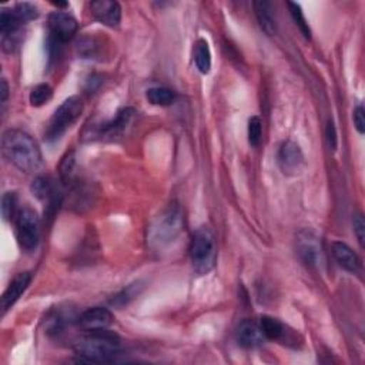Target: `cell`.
<instances>
[{"label": "cell", "instance_id": "18", "mask_svg": "<svg viewBox=\"0 0 365 365\" xmlns=\"http://www.w3.org/2000/svg\"><path fill=\"white\" fill-rule=\"evenodd\" d=\"M253 6H254V12H256L257 20H259L263 32L268 36L275 34L277 23H275V18H274V13H273L271 4L266 2V0H259V2L253 4Z\"/></svg>", "mask_w": 365, "mask_h": 365}, {"label": "cell", "instance_id": "29", "mask_svg": "<svg viewBox=\"0 0 365 365\" xmlns=\"http://www.w3.org/2000/svg\"><path fill=\"white\" fill-rule=\"evenodd\" d=\"M8 96H9V86H8L6 80L4 78L2 80V89H0V102L5 104L6 100H8Z\"/></svg>", "mask_w": 365, "mask_h": 365}, {"label": "cell", "instance_id": "2", "mask_svg": "<svg viewBox=\"0 0 365 365\" xmlns=\"http://www.w3.org/2000/svg\"><path fill=\"white\" fill-rule=\"evenodd\" d=\"M120 338L116 333L104 330L85 331L74 344V352L80 361L107 362L120 352Z\"/></svg>", "mask_w": 365, "mask_h": 365}, {"label": "cell", "instance_id": "10", "mask_svg": "<svg viewBox=\"0 0 365 365\" xmlns=\"http://www.w3.org/2000/svg\"><path fill=\"white\" fill-rule=\"evenodd\" d=\"M48 27L53 40H56L57 43H66L70 39H73L78 29V25L71 15L57 11L49 15Z\"/></svg>", "mask_w": 365, "mask_h": 365}, {"label": "cell", "instance_id": "5", "mask_svg": "<svg viewBox=\"0 0 365 365\" xmlns=\"http://www.w3.org/2000/svg\"><path fill=\"white\" fill-rule=\"evenodd\" d=\"M82 111H83V103L77 96H71L66 99L55 111L53 117L50 118V123L46 132L48 140L60 139L66 133V130L73 123H76V120L80 117Z\"/></svg>", "mask_w": 365, "mask_h": 365}, {"label": "cell", "instance_id": "7", "mask_svg": "<svg viewBox=\"0 0 365 365\" xmlns=\"http://www.w3.org/2000/svg\"><path fill=\"white\" fill-rule=\"evenodd\" d=\"M297 253L303 263L312 268H319L324 264V252L319 237L311 230H301L297 235Z\"/></svg>", "mask_w": 365, "mask_h": 365}, {"label": "cell", "instance_id": "11", "mask_svg": "<svg viewBox=\"0 0 365 365\" xmlns=\"http://www.w3.org/2000/svg\"><path fill=\"white\" fill-rule=\"evenodd\" d=\"M113 322V314L104 307H93L77 315L76 326L83 331L109 329Z\"/></svg>", "mask_w": 365, "mask_h": 365}, {"label": "cell", "instance_id": "24", "mask_svg": "<svg viewBox=\"0 0 365 365\" xmlns=\"http://www.w3.org/2000/svg\"><path fill=\"white\" fill-rule=\"evenodd\" d=\"M12 12L22 25H26L27 22H32L39 16L37 8L32 4H18Z\"/></svg>", "mask_w": 365, "mask_h": 365}, {"label": "cell", "instance_id": "19", "mask_svg": "<svg viewBox=\"0 0 365 365\" xmlns=\"http://www.w3.org/2000/svg\"><path fill=\"white\" fill-rule=\"evenodd\" d=\"M194 63L200 73L209 74L212 70V52L206 39H198L194 45Z\"/></svg>", "mask_w": 365, "mask_h": 365}, {"label": "cell", "instance_id": "9", "mask_svg": "<svg viewBox=\"0 0 365 365\" xmlns=\"http://www.w3.org/2000/svg\"><path fill=\"white\" fill-rule=\"evenodd\" d=\"M305 165L304 154L297 143L293 140L284 142L278 150V166L286 176L298 174Z\"/></svg>", "mask_w": 365, "mask_h": 365}, {"label": "cell", "instance_id": "14", "mask_svg": "<svg viewBox=\"0 0 365 365\" xmlns=\"http://www.w3.org/2000/svg\"><path fill=\"white\" fill-rule=\"evenodd\" d=\"M30 282H32V274L30 273H20L12 280V282L9 284V287L6 289V291L2 296V303H0L4 315L18 303V300L23 296V293L30 286Z\"/></svg>", "mask_w": 365, "mask_h": 365}, {"label": "cell", "instance_id": "27", "mask_svg": "<svg viewBox=\"0 0 365 365\" xmlns=\"http://www.w3.org/2000/svg\"><path fill=\"white\" fill-rule=\"evenodd\" d=\"M352 224H354V231H355V235L359 241V245L364 246V240H365V223H364V219L361 214H355L354 216V220H352Z\"/></svg>", "mask_w": 365, "mask_h": 365}, {"label": "cell", "instance_id": "28", "mask_svg": "<svg viewBox=\"0 0 365 365\" xmlns=\"http://www.w3.org/2000/svg\"><path fill=\"white\" fill-rule=\"evenodd\" d=\"M326 136H327V143H329V147L331 150H337V144H338V139H337V130H336V126L333 121L330 120L329 125H327V132H326Z\"/></svg>", "mask_w": 365, "mask_h": 365}, {"label": "cell", "instance_id": "1", "mask_svg": "<svg viewBox=\"0 0 365 365\" xmlns=\"http://www.w3.org/2000/svg\"><path fill=\"white\" fill-rule=\"evenodd\" d=\"M2 153L11 165L23 173L39 172L43 165L42 151L37 142L19 129H11L4 133Z\"/></svg>", "mask_w": 365, "mask_h": 365}, {"label": "cell", "instance_id": "4", "mask_svg": "<svg viewBox=\"0 0 365 365\" xmlns=\"http://www.w3.org/2000/svg\"><path fill=\"white\" fill-rule=\"evenodd\" d=\"M183 230V213L177 205H170L149 230V242L153 247H163L172 242Z\"/></svg>", "mask_w": 365, "mask_h": 365}, {"label": "cell", "instance_id": "16", "mask_svg": "<svg viewBox=\"0 0 365 365\" xmlns=\"http://www.w3.org/2000/svg\"><path fill=\"white\" fill-rule=\"evenodd\" d=\"M333 256L336 261L350 273H357L361 268V261L358 256L343 241L333 242Z\"/></svg>", "mask_w": 365, "mask_h": 365}, {"label": "cell", "instance_id": "3", "mask_svg": "<svg viewBox=\"0 0 365 365\" xmlns=\"http://www.w3.org/2000/svg\"><path fill=\"white\" fill-rule=\"evenodd\" d=\"M190 259L197 274H209L217 259L216 240L213 233L207 227H201L195 230L190 242Z\"/></svg>", "mask_w": 365, "mask_h": 365}, {"label": "cell", "instance_id": "21", "mask_svg": "<svg viewBox=\"0 0 365 365\" xmlns=\"http://www.w3.org/2000/svg\"><path fill=\"white\" fill-rule=\"evenodd\" d=\"M52 97H53V89L49 85L42 83V85H37L32 89L30 96H29V102L33 107H40V106L49 103L52 100Z\"/></svg>", "mask_w": 365, "mask_h": 365}, {"label": "cell", "instance_id": "25", "mask_svg": "<svg viewBox=\"0 0 365 365\" xmlns=\"http://www.w3.org/2000/svg\"><path fill=\"white\" fill-rule=\"evenodd\" d=\"M261 136H263V123L260 117L253 116L249 120V143L253 147H257L261 142Z\"/></svg>", "mask_w": 365, "mask_h": 365}, {"label": "cell", "instance_id": "20", "mask_svg": "<svg viewBox=\"0 0 365 365\" xmlns=\"http://www.w3.org/2000/svg\"><path fill=\"white\" fill-rule=\"evenodd\" d=\"M146 99L153 106H170L176 100V93L167 88H151L146 93Z\"/></svg>", "mask_w": 365, "mask_h": 365}, {"label": "cell", "instance_id": "23", "mask_svg": "<svg viewBox=\"0 0 365 365\" xmlns=\"http://www.w3.org/2000/svg\"><path fill=\"white\" fill-rule=\"evenodd\" d=\"M18 194L8 191L2 197V217L5 221H11L18 214Z\"/></svg>", "mask_w": 365, "mask_h": 365}, {"label": "cell", "instance_id": "6", "mask_svg": "<svg viewBox=\"0 0 365 365\" xmlns=\"http://www.w3.org/2000/svg\"><path fill=\"white\" fill-rule=\"evenodd\" d=\"M16 237L23 252L32 253L40 241V219L30 207H23L16 214Z\"/></svg>", "mask_w": 365, "mask_h": 365}, {"label": "cell", "instance_id": "15", "mask_svg": "<svg viewBox=\"0 0 365 365\" xmlns=\"http://www.w3.org/2000/svg\"><path fill=\"white\" fill-rule=\"evenodd\" d=\"M237 341L245 348H257L264 344L266 337L260 324L253 319H245L237 329Z\"/></svg>", "mask_w": 365, "mask_h": 365}, {"label": "cell", "instance_id": "12", "mask_svg": "<svg viewBox=\"0 0 365 365\" xmlns=\"http://www.w3.org/2000/svg\"><path fill=\"white\" fill-rule=\"evenodd\" d=\"M93 18L104 26L117 27L121 22V8L114 0H96L90 4Z\"/></svg>", "mask_w": 365, "mask_h": 365}, {"label": "cell", "instance_id": "26", "mask_svg": "<svg viewBox=\"0 0 365 365\" xmlns=\"http://www.w3.org/2000/svg\"><path fill=\"white\" fill-rule=\"evenodd\" d=\"M354 126L357 129V132L359 135H364L365 133V111H364V107L362 106H358L355 110H354Z\"/></svg>", "mask_w": 365, "mask_h": 365}, {"label": "cell", "instance_id": "8", "mask_svg": "<svg viewBox=\"0 0 365 365\" xmlns=\"http://www.w3.org/2000/svg\"><path fill=\"white\" fill-rule=\"evenodd\" d=\"M260 327L263 330L264 337L268 338V340L278 341L284 345L294 347V348H297L298 344H300L298 343L300 341L298 334L294 330H291L289 326H286V324L281 322L280 319H277L274 317H268V315L261 317Z\"/></svg>", "mask_w": 365, "mask_h": 365}, {"label": "cell", "instance_id": "22", "mask_svg": "<svg viewBox=\"0 0 365 365\" xmlns=\"http://www.w3.org/2000/svg\"><path fill=\"white\" fill-rule=\"evenodd\" d=\"M287 6H289L290 15H291V18H293L296 26L300 29L301 34H303L307 40H310V39H311V29H310V25H308V22H307L304 13H303L301 6L297 5V4H293V2H289Z\"/></svg>", "mask_w": 365, "mask_h": 365}, {"label": "cell", "instance_id": "17", "mask_svg": "<svg viewBox=\"0 0 365 365\" xmlns=\"http://www.w3.org/2000/svg\"><path fill=\"white\" fill-rule=\"evenodd\" d=\"M136 114L135 109H123L120 110L116 116V118H113L109 123L103 125L100 128V133L102 136H107V137H116L118 135L123 133L126 130V128L130 125V121L133 118V116Z\"/></svg>", "mask_w": 365, "mask_h": 365}, {"label": "cell", "instance_id": "13", "mask_svg": "<svg viewBox=\"0 0 365 365\" xmlns=\"http://www.w3.org/2000/svg\"><path fill=\"white\" fill-rule=\"evenodd\" d=\"M32 193L39 200L48 201V205H49L50 209H56L62 201V194L57 188L56 181L50 177H46V176H39L33 180Z\"/></svg>", "mask_w": 365, "mask_h": 365}, {"label": "cell", "instance_id": "30", "mask_svg": "<svg viewBox=\"0 0 365 365\" xmlns=\"http://www.w3.org/2000/svg\"><path fill=\"white\" fill-rule=\"evenodd\" d=\"M52 5H53V6H56L57 9H64V8H67V6H69V4H66V2H64V4H62V2H53Z\"/></svg>", "mask_w": 365, "mask_h": 365}]
</instances>
